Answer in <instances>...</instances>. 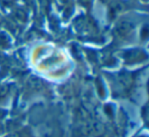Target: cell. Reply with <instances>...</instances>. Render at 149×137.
I'll use <instances>...</instances> for the list:
<instances>
[{
  "instance_id": "6da1fadb",
  "label": "cell",
  "mask_w": 149,
  "mask_h": 137,
  "mask_svg": "<svg viewBox=\"0 0 149 137\" xmlns=\"http://www.w3.org/2000/svg\"><path fill=\"white\" fill-rule=\"evenodd\" d=\"M143 1H144V2H145V3H146V2H147V0H143Z\"/></svg>"
}]
</instances>
